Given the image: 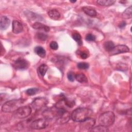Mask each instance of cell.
I'll use <instances>...</instances> for the list:
<instances>
[{
	"instance_id": "cell-1",
	"label": "cell",
	"mask_w": 132,
	"mask_h": 132,
	"mask_svg": "<svg viewBox=\"0 0 132 132\" xmlns=\"http://www.w3.org/2000/svg\"><path fill=\"white\" fill-rule=\"evenodd\" d=\"M68 111L63 108L58 107L56 106L47 108L42 112L44 118L47 120L55 119L56 121L60 120Z\"/></svg>"
},
{
	"instance_id": "cell-2",
	"label": "cell",
	"mask_w": 132,
	"mask_h": 132,
	"mask_svg": "<svg viewBox=\"0 0 132 132\" xmlns=\"http://www.w3.org/2000/svg\"><path fill=\"white\" fill-rule=\"evenodd\" d=\"M92 113V111L91 109L85 107H79L73 111L71 118L75 122H81L90 118Z\"/></svg>"
},
{
	"instance_id": "cell-3",
	"label": "cell",
	"mask_w": 132,
	"mask_h": 132,
	"mask_svg": "<svg viewBox=\"0 0 132 132\" xmlns=\"http://www.w3.org/2000/svg\"><path fill=\"white\" fill-rule=\"evenodd\" d=\"M24 101L25 100L22 98L14 99L7 101L2 106V111L4 112H14L21 107Z\"/></svg>"
},
{
	"instance_id": "cell-4",
	"label": "cell",
	"mask_w": 132,
	"mask_h": 132,
	"mask_svg": "<svg viewBox=\"0 0 132 132\" xmlns=\"http://www.w3.org/2000/svg\"><path fill=\"white\" fill-rule=\"evenodd\" d=\"M115 120V116L113 112L108 111H106L102 114L98 118V123L100 125L108 127L111 126Z\"/></svg>"
},
{
	"instance_id": "cell-5",
	"label": "cell",
	"mask_w": 132,
	"mask_h": 132,
	"mask_svg": "<svg viewBox=\"0 0 132 132\" xmlns=\"http://www.w3.org/2000/svg\"><path fill=\"white\" fill-rule=\"evenodd\" d=\"M31 112V109L29 106H21L15 111V117L18 119H24L28 117Z\"/></svg>"
},
{
	"instance_id": "cell-6",
	"label": "cell",
	"mask_w": 132,
	"mask_h": 132,
	"mask_svg": "<svg viewBox=\"0 0 132 132\" xmlns=\"http://www.w3.org/2000/svg\"><path fill=\"white\" fill-rule=\"evenodd\" d=\"M48 100L46 98L43 97H39L35 98L31 103V105L34 109L36 110H40L48 104Z\"/></svg>"
},
{
	"instance_id": "cell-7",
	"label": "cell",
	"mask_w": 132,
	"mask_h": 132,
	"mask_svg": "<svg viewBox=\"0 0 132 132\" xmlns=\"http://www.w3.org/2000/svg\"><path fill=\"white\" fill-rule=\"evenodd\" d=\"M47 120L46 119H38L34 120L30 124V127L34 129H41L46 128L48 125Z\"/></svg>"
},
{
	"instance_id": "cell-8",
	"label": "cell",
	"mask_w": 132,
	"mask_h": 132,
	"mask_svg": "<svg viewBox=\"0 0 132 132\" xmlns=\"http://www.w3.org/2000/svg\"><path fill=\"white\" fill-rule=\"evenodd\" d=\"M129 51V48L125 45H118L113 47V48L110 51L109 54L111 56L118 55L121 53H127Z\"/></svg>"
},
{
	"instance_id": "cell-9",
	"label": "cell",
	"mask_w": 132,
	"mask_h": 132,
	"mask_svg": "<svg viewBox=\"0 0 132 132\" xmlns=\"http://www.w3.org/2000/svg\"><path fill=\"white\" fill-rule=\"evenodd\" d=\"M13 67L17 70H25L29 66L28 62L25 59L20 58L16 59L13 64Z\"/></svg>"
},
{
	"instance_id": "cell-10",
	"label": "cell",
	"mask_w": 132,
	"mask_h": 132,
	"mask_svg": "<svg viewBox=\"0 0 132 132\" xmlns=\"http://www.w3.org/2000/svg\"><path fill=\"white\" fill-rule=\"evenodd\" d=\"M95 123V120L90 117L80 122V128L82 130H90L94 126Z\"/></svg>"
},
{
	"instance_id": "cell-11",
	"label": "cell",
	"mask_w": 132,
	"mask_h": 132,
	"mask_svg": "<svg viewBox=\"0 0 132 132\" xmlns=\"http://www.w3.org/2000/svg\"><path fill=\"white\" fill-rule=\"evenodd\" d=\"M23 30V27L21 23L17 20H13L12 22V32L18 34L21 33Z\"/></svg>"
},
{
	"instance_id": "cell-12",
	"label": "cell",
	"mask_w": 132,
	"mask_h": 132,
	"mask_svg": "<svg viewBox=\"0 0 132 132\" xmlns=\"http://www.w3.org/2000/svg\"><path fill=\"white\" fill-rule=\"evenodd\" d=\"M10 24V20L6 16H2L0 20V28L2 30L7 29Z\"/></svg>"
},
{
	"instance_id": "cell-13",
	"label": "cell",
	"mask_w": 132,
	"mask_h": 132,
	"mask_svg": "<svg viewBox=\"0 0 132 132\" xmlns=\"http://www.w3.org/2000/svg\"><path fill=\"white\" fill-rule=\"evenodd\" d=\"M82 10L85 13H86L87 15L90 16L95 17L96 16V14H97L96 11L92 7H83L82 8Z\"/></svg>"
},
{
	"instance_id": "cell-14",
	"label": "cell",
	"mask_w": 132,
	"mask_h": 132,
	"mask_svg": "<svg viewBox=\"0 0 132 132\" xmlns=\"http://www.w3.org/2000/svg\"><path fill=\"white\" fill-rule=\"evenodd\" d=\"M32 27L36 29H43L44 31L46 32L50 31V28L48 26L38 22L34 23L32 25Z\"/></svg>"
},
{
	"instance_id": "cell-15",
	"label": "cell",
	"mask_w": 132,
	"mask_h": 132,
	"mask_svg": "<svg viewBox=\"0 0 132 132\" xmlns=\"http://www.w3.org/2000/svg\"><path fill=\"white\" fill-rule=\"evenodd\" d=\"M48 16L54 20H57L60 17L59 12L56 9H52L48 12Z\"/></svg>"
},
{
	"instance_id": "cell-16",
	"label": "cell",
	"mask_w": 132,
	"mask_h": 132,
	"mask_svg": "<svg viewBox=\"0 0 132 132\" xmlns=\"http://www.w3.org/2000/svg\"><path fill=\"white\" fill-rule=\"evenodd\" d=\"M122 16L125 19H130L132 16V7L129 6L128 8H126L125 11L122 13Z\"/></svg>"
},
{
	"instance_id": "cell-17",
	"label": "cell",
	"mask_w": 132,
	"mask_h": 132,
	"mask_svg": "<svg viewBox=\"0 0 132 132\" xmlns=\"http://www.w3.org/2000/svg\"><path fill=\"white\" fill-rule=\"evenodd\" d=\"M34 51L35 53L41 58H44L46 55L45 50L41 46H36L35 48Z\"/></svg>"
},
{
	"instance_id": "cell-18",
	"label": "cell",
	"mask_w": 132,
	"mask_h": 132,
	"mask_svg": "<svg viewBox=\"0 0 132 132\" xmlns=\"http://www.w3.org/2000/svg\"><path fill=\"white\" fill-rule=\"evenodd\" d=\"M75 79L80 83L87 82L88 81L87 77L84 73H78L75 74Z\"/></svg>"
},
{
	"instance_id": "cell-19",
	"label": "cell",
	"mask_w": 132,
	"mask_h": 132,
	"mask_svg": "<svg viewBox=\"0 0 132 132\" xmlns=\"http://www.w3.org/2000/svg\"><path fill=\"white\" fill-rule=\"evenodd\" d=\"M116 1L113 0H98L96 2L99 5L103 6H109L112 5Z\"/></svg>"
},
{
	"instance_id": "cell-20",
	"label": "cell",
	"mask_w": 132,
	"mask_h": 132,
	"mask_svg": "<svg viewBox=\"0 0 132 132\" xmlns=\"http://www.w3.org/2000/svg\"><path fill=\"white\" fill-rule=\"evenodd\" d=\"M89 131H97V132H106L108 131L107 127L102 125H98L95 127H93Z\"/></svg>"
},
{
	"instance_id": "cell-21",
	"label": "cell",
	"mask_w": 132,
	"mask_h": 132,
	"mask_svg": "<svg viewBox=\"0 0 132 132\" xmlns=\"http://www.w3.org/2000/svg\"><path fill=\"white\" fill-rule=\"evenodd\" d=\"M114 46H114V43L111 41H106V42H105V43L104 44V47L105 50L108 52L111 51L113 48V47Z\"/></svg>"
},
{
	"instance_id": "cell-22",
	"label": "cell",
	"mask_w": 132,
	"mask_h": 132,
	"mask_svg": "<svg viewBox=\"0 0 132 132\" xmlns=\"http://www.w3.org/2000/svg\"><path fill=\"white\" fill-rule=\"evenodd\" d=\"M48 69V67L45 64H42L40 65L38 68V71L40 74L42 76H44L46 73Z\"/></svg>"
},
{
	"instance_id": "cell-23",
	"label": "cell",
	"mask_w": 132,
	"mask_h": 132,
	"mask_svg": "<svg viewBox=\"0 0 132 132\" xmlns=\"http://www.w3.org/2000/svg\"><path fill=\"white\" fill-rule=\"evenodd\" d=\"M72 38L79 44H81L82 43L81 37L79 33L74 32L72 34Z\"/></svg>"
},
{
	"instance_id": "cell-24",
	"label": "cell",
	"mask_w": 132,
	"mask_h": 132,
	"mask_svg": "<svg viewBox=\"0 0 132 132\" xmlns=\"http://www.w3.org/2000/svg\"><path fill=\"white\" fill-rule=\"evenodd\" d=\"M39 89L37 88H30L27 89L26 91V93L27 95H29V96H31V95H34L35 94H36V93H37V92H38Z\"/></svg>"
},
{
	"instance_id": "cell-25",
	"label": "cell",
	"mask_w": 132,
	"mask_h": 132,
	"mask_svg": "<svg viewBox=\"0 0 132 132\" xmlns=\"http://www.w3.org/2000/svg\"><path fill=\"white\" fill-rule=\"evenodd\" d=\"M36 37L40 40L43 41H45L47 38V35L43 33H41V32H38L36 34Z\"/></svg>"
},
{
	"instance_id": "cell-26",
	"label": "cell",
	"mask_w": 132,
	"mask_h": 132,
	"mask_svg": "<svg viewBox=\"0 0 132 132\" xmlns=\"http://www.w3.org/2000/svg\"><path fill=\"white\" fill-rule=\"evenodd\" d=\"M77 68L79 69H88L89 67V65L88 63L87 62H79L77 65Z\"/></svg>"
},
{
	"instance_id": "cell-27",
	"label": "cell",
	"mask_w": 132,
	"mask_h": 132,
	"mask_svg": "<svg viewBox=\"0 0 132 132\" xmlns=\"http://www.w3.org/2000/svg\"><path fill=\"white\" fill-rule=\"evenodd\" d=\"M85 39L88 41H94L95 40L96 37L94 35H93L92 34H88L86 36Z\"/></svg>"
},
{
	"instance_id": "cell-28",
	"label": "cell",
	"mask_w": 132,
	"mask_h": 132,
	"mask_svg": "<svg viewBox=\"0 0 132 132\" xmlns=\"http://www.w3.org/2000/svg\"><path fill=\"white\" fill-rule=\"evenodd\" d=\"M67 77L69 81H73L75 79V74L74 72L70 71L67 74Z\"/></svg>"
},
{
	"instance_id": "cell-29",
	"label": "cell",
	"mask_w": 132,
	"mask_h": 132,
	"mask_svg": "<svg viewBox=\"0 0 132 132\" xmlns=\"http://www.w3.org/2000/svg\"><path fill=\"white\" fill-rule=\"evenodd\" d=\"M50 47L53 50H57L58 48V45L56 41H53L50 43Z\"/></svg>"
},
{
	"instance_id": "cell-30",
	"label": "cell",
	"mask_w": 132,
	"mask_h": 132,
	"mask_svg": "<svg viewBox=\"0 0 132 132\" xmlns=\"http://www.w3.org/2000/svg\"><path fill=\"white\" fill-rule=\"evenodd\" d=\"M79 54L80 57L82 59H86L88 57V54L85 52H80Z\"/></svg>"
},
{
	"instance_id": "cell-31",
	"label": "cell",
	"mask_w": 132,
	"mask_h": 132,
	"mask_svg": "<svg viewBox=\"0 0 132 132\" xmlns=\"http://www.w3.org/2000/svg\"><path fill=\"white\" fill-rule=\"evenodd\" d=\"M125 26H126V23H125V22H121V23L119 24V27L120 28H124Z\"/></svg>"
},
{
	"instance_id": "cell-32",
	"label": "cell",
	"mask_w": 132,
	"mask_h": 132,
	"mask_svg": "<svg viewBox=\"0 0 132 132\" xmlns=\"http://www.w3.org/2000/svg\"><path fill=\"white\" fill-rule=\"evenodd\" d=\"M71 3H75L76 1H70Z\"/></svg>"
}]
</instances>
